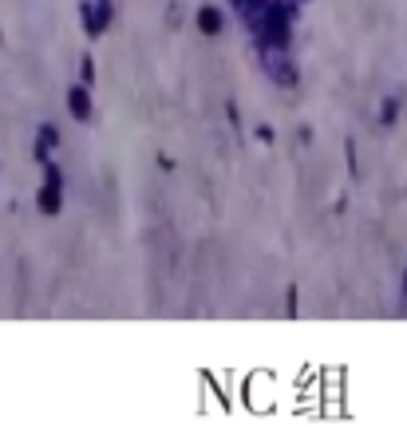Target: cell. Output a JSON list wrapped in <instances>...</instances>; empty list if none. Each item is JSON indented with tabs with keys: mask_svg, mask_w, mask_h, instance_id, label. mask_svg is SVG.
<instances>
[{
	"mask_svg": "<svg viewBox=\"0 0 407 427\" xmlns=\"http://www.w3.org/2000/svg\"><path fill=\"white\" fill-rule=\"evenodd\" d=\"M91 79H95V63L83 60V83H91Z\"/></svg>",
	"mask_w": 407,
	"mask_h": 427,
	"instance_id": "5b68a950",
	"label": "cell"
},
{
	"mask_svg": "<svg viewBox=\"0 0 407 427\" xmlns=\"http://www.w3.org/2000/svg\"><path fill=\"white\" fill-rule=\"evenodd\" d=\"M198 28H202L206 36H218L221 32V12L218 8H198Z\"/></svg>",
	"mask_w": 407,
	"mask_h": 427,
	"instance_id": "3957f363",
	"label": "cell"
},
{
	"mask_svg": "<svg viewBox=\"0 0 407 427\" xmlns=\"http://www.w3.org/2000/svg\"><path fill=\"white\" fill-rule=\"evenodd\" d=\"M67 103H72V115H76V119H87V115H91V99H87V91H83V87H72Z\"/></svg>",
	"mask_w": 407,
	"mask_h": 427,
	"instance_id": "277c9868",
	"label": "cell"
},
{
	"mask_svg": "<svg viewBox=\"0 0 407 427\" xmlns=\"http://www.w3.org/2000/svg\"><path fill=\"white\" fill-rule=\"evenodd\" d=\"M40 206H44L47 214L60 210V174H56V166H47V186L40 190Z\"/></svg>",
	"mask_w": 407,
	"mask_h": 427,
	"instance_id": "7a4b0ae2",
	"label": "cell"
},
{
	"mask_svg": "<svg viewBox=\"0 0 407 427\" xmlns=\"http://www.w3.org/2000/svg\"><path fill=\"white\" fill-rule=\"evenodd\" d=\"M261 63L273 76V83H293L297 79V67H293V60H289V52L281 44H261Z\"/></svg>",
	"mask_w": 407,
	"mask_h": 427,
	"instance_id": "6da1fadb",
	"label": "cell"
}]
</instances>
